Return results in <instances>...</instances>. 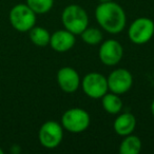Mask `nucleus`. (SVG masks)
Listing matches in <instances>:
<instances>
[{
	"label": "nucleus",
	"instance_id": "7ed1b4c3",
	"mask_svg": "<svg viewBox=\"0 0 154 154\" xmlns=\"http://www.w3.org/2000/svg\"><path fill=\"white\" fill-rule=\"evenodd\" d=\"M91 117L86 110L82 108H71L61 116V126L71 133H82L89 128Z\"/></svg>",
	"mask_w": 154,
	"mask_h": 154
},
{
	"label": "nucleus",
	"instance_id": "9d476101",
	"mask_svg": "<svg viewBox=\"0 0 154 154\" xmlns=\"http://www.w3.org/2000/svg\"><path fill=\"white\" fill-rule=\"evenodd\" d=\"M80 76L74 68L62 66L57 72V84L66 93H74L80 87Z\"/></svg>",
	"mask_w": 154,
	"mask_h": 154
},
{
	"label": "nucleus",
	"instance_id": "39448f33",
	"mask_svg": "<svg viewBox=\"0 0 154 154\" xmlns=\"http://www.w3.org/2000/svg\"><path fill=\"white\" fill-rule=\"evenodd\" d=\"M80 86L85 94L92 99H100L109 91L107 77L97 72H91L85 75Z\"/></svg>",
	"mask_w": 154,
	"mask_h": 154
},
{
	"label": "nucleus",
	"instance_id": "0eeeda50",
	"mask_svg": "<svg viewBox=\"0 0 154 154\" xmlns=\"http://www.w3.org/2000/svg\"><path fill=\"white\" fill-rule=\"evenodd\" d=\"M38 138L42 147L47 149H55L62 141L63 128L57 122L48 120L39 129Z\"/></svg>",
	"mask_w": 154,
	"mask_h": 154
},
{
	"label": "nucleus",
	"instance_id": "a211bd4d",
	"mask_svg": "<svg viewBox=\"0 0 154 154\" xmlns=\"http://www.w3.org/2000/svg\"><path fill=\"white\" fill-rule=\"evenodd\" d=\"M151 113H152V115L154 116V99H153V101L151 103Z\"/></svg>",
	"mask_w": 154,
	"mask_h": 154
},
{
	"label": "nucleus",
	"instance_id": "4468645a",
	"mask_svg": "<svg viewBox=\"0 0 154 154\" xmlns=\"http://www.w3.org/2000/svg\"><path fill=\"white\" fill-rule=\"evenodd\" d=\"M141 150V140L138 136L133 134H129L124 136L119 145L120 154H138Z\"/></svg>",
	"mask_w": 154,
	"mask_h": 154
},
{
	"label": "nucleus",
	"instance_id": "2eb2a0df",
	"mask_svg": "<svg viewBox=\"0 0 154 154\" xmlns=\"http://www.w3.org/2000/svg\"><path fill=\"white\" fill-rule=\"evenodd\" d=\"M29 37L30 40L35 45L36 47H47L50 43V38H51V34L49 31L45 30L42 26H34L30 31H29Z\"/></svg>",
	"mask_w": 154,
	"mask_h": 154
},
{
	"label": "nucleus",
	"instance_id": "6e6552de",
	"mask_svg": "<svg viewBox=\"0 0 154 154\" xmlns=\"http://www.w3.org/2000/svg\"><path fill=\"white\" fill-rule=\"evenodd\" d=\"M124 56V48L119 41L115 39H107L101 41L98 50V57L101 63L108 66H113L119 63Z\"/></svg>",
	"mask_w": 154,
	"mask_h": 154
},
{
	"label": "nucleus",
	"instance_id": "dca6fc26",
	"mask_svg": "<svg viewBox=\"0 0 154 154\" xmlns=\"http://www.w3.org/2000/svg\"><path fill=\"white\" fill-rule=\"evenodd\" d=\"M82 41L89 45H100L103 41V33L97 28H86L80 34Z\"/></svg>",
	"mask_w": 154,
	"mask_h": 154
},
{
	"label": "nucleus",
	"instance_id": "1a4fd4ad",
	"mask_svg": "<svg viewBox=\"0 0 154 154\" xmlns=\"http://www.w3.org/2000/svg\"><path fill=\"white\" fill-rule=\"evenodd\" d=\"M109 91L122 95L127 93L133 85V76L127 69L120 68L113 70L107 77Z\"/></svg>",
	"mask_w": 154,
	"mask_h": 154
},
{
	"label": "nucleus",
	"instance_id": "f03ea898",
	"mask_svg": "<svg viewBox=\"0 0 154 154\" xmlns=\"http://www.w3.org/2000/svg\"><path fill=\"white\" fill-rule=\"evenodd\" d=\"M61 22L64 29L74 35H80L89 26V17L86 10L78 5H70L61 14Z\"/></svg>",
	"mask_w": 154,
	"mask_h": 154
},
{
	"label": "nucleus",
	"instance_id": "6ab92c4d",
	"mask_svg": "<svg viewBox=\"0 0 154 154\" xmlns=\"http://www.w3.org/2000/svg\"><path fill=\"white\" fill-rule=\"evenodd\" d=\"M100 2H108V1H112V0H99Z\"/></svg>",
	"mask_w": 154,
	"mask_h": 154
},
{
	"label": "nucleus",
	"instance_id": "f8f14e48",
	"mask_svg": "<svg viewBox=\"0 0 154 154\" xmlns=\"http://www.w3.org/2000/svg\"><path fill=\"white\" fill-rule=\"evenodd\" d=\"M136 127V118L132 113H120L113 122V129L119 136L132 134Z\"/></svg>",
	"mask_w": 154,
	"mask_h": 154
},
{
	"label": "nucleus",
	"instance_id": "423d86ee",
	"mask_svg": "<svg viewBox=\"0 0 154 154\" xmlns=\"http://www.w3.org/2000/svg\"><path fill=\"white\" fill-rule=\"evenodd\" d=\"M154 35V21L148 17H139L130 24L128 36L135 45H145Z\"/></svg>",
	"mask_w": 154,
	"mask_h": 154
},
{
	"label": "nucleus",
	"instance_id": "ddd939ff",
	"mask_svg": "<svg viewBox=\"0 0 154 154\" xmlns=\"http://www.w3.org/2000/svg\"><path fill=\"white\" fill-rule=\"evenodd\" d=\"M100 99L103 108L107 113L112 114V115H116V114L120 113L124 105H122V100L118 94L107 92Z\"/></svg>",
	"mask_w": 154,
	"mask_h": 154
},
{
	"label": "nucleus",
	"instance_id": "f257e3e1",
	"mask_svg": "<svg viewBox=\"0 0 154 154\" xmlns=\"http://www.w3.org/2000/svg\"><path fill=\"white\" fill-rule=\"evenodd\" d=\"M95 17L99 26L110 34H118L126 28V13L113 0L99 3L95 9Z\"/></svg>",
	"mask_w": 154,
	"mask_h": 154
},
{
	"label": "nucleus",
	"instance_id": "aec40b11",
	"mask_svg": "<svg viewBox=\"0 0 154 154\" xmlns=\"http://www.w3.org/2000/svg\"><path fill=\"white\" fill-rule=\"evenodd\" d=\"M0 154H3V150L1 148H0Z\"/></svg>",
	"mask_w": 154,
	"mask_h": 154
},
{
	"label": "nucleus",
	"instance_id": "20e7f679",
	"mask_svg": "<svg viewBox=\"0 0 154 154\" xmlns=\"http://www.w3.org/2000/svg\"><path fill=\"white\" fill-rule=\"evenodd\" d=\"M11 26L20 33L29 32L36 26V14L28 5L19 3L14 5L9 14Z\"/></svg>",
	"mask_w": 154,
	"mask_h": 154
},
{
	"label": "nucleus",
	"instance_id": "f3484780",
	"mask_svg": "<svg viewBox=\"0 0 154 154\" xmlns=\"http://www.w3.org/2000/svg\"><path fill=\"white\" fill-rule=\"evenodd\" d=\"M26 5L36 15L47 14L54 5V0H26Z\"/></svg>",
	"mask_w": 154,
	"mask_h": 154
},
{
	"label": "nucleus",
	"instance_id": "9b49d317",
	"mask_svg": "<svg viewBox=\"0 0 154 154\" xmlns=\"http://www.w3.org/2000/svg\"><path fill=\"white\" fill-rule=\"evenodd\" d=\"M76 35L68 30H58L51 34L49 45L58 53H64L72 49L76 42Z\"/></svg>",
	"mask_w": 154,
	"mask_h": 154
}]
</instances>
